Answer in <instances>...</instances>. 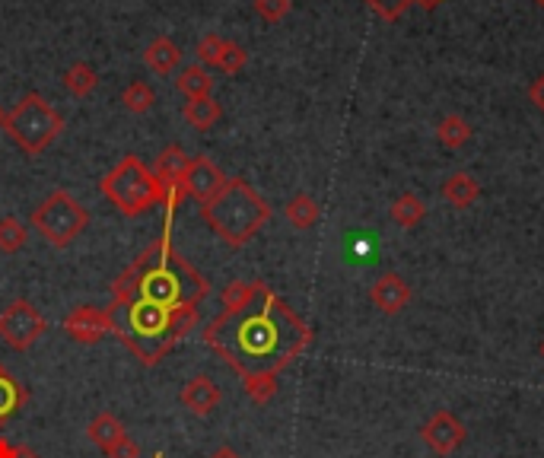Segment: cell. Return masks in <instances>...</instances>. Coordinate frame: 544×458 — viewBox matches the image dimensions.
I'll return each mask as SVG.
<instances>
[{
  "mask_svg": "<svg viewBox=\"0 0 544 458\" xmlns=\"http://www.w3.org/2000/svg\"><path fill=\"white\" fill-rule=\"evenodd\" d=\"M223 309L201 331V341L242 379L255 404L277 395V376L312 344V328L261 280H230Z\"/></svg>",
  "mask_w": 544,
  "mask_h": 458,
  "instance_id": "1",
  "label": "cell"
},
{
  "mask_svg": "<svg viewBox=\"0 0 544 458\" xmlns=\"http://www.w3.org/2000/svg\"><path fill=\"white\" fill-rule=\"evenodd\" d=\"M172 210L175 204H166V223L160 239L150 242L137 255V261L118 274V280L112 284L115 303H137L163 312H185L204 303V296L210 293V280L172 249Z\"/></svg>",
  "mask_w": 544,
  "mask_h": 458,
  "instance_id": "2",
  "label": "cell"
},
{
  "mask_svg": "<svg viewBox=\"0 0 544 458\" xmlns=\"http://www.w3.org/2000/svg\"><path fill=\"white\" fill-rule=\"evenodd\" d=\"M201 217L230 249H242L271 220V204L245 179H226L220 195L201 204Z\"/></svg>",
  "mask_w": 544,
  "mask_h": 458,
  "instance_id": "3",
  "label": "cell"
},
{
  "mask_svg": "<svg viewBox=\"0 0 544 458\" xmlns=\"http://www.w3.org/2000/svg\"><path fill=\"white\" fill-rule=\"evenodd\" d=\"M99 191L109 204L125 217H144L156 204H169V191L156 179V172L140 160V156L128 153L102 175Z\"/></svg>",
  "mask_w": 544,
  "mask_h": 458,
  "instance_id": "4",
  "label": "cell"
},
{
  "mask_svg": "<svg viewBox=\"0 0 544 458\" xmlns=\"http://www.w3.org/2000/svg\"><path fill=\"white\" fill-rule=\"evenodd\" d=\"M4 131L26 156H42L64 131V118L51 102H45L39 93H26L16 109L7 112Z\"/></svg>",
  "mask_w": 544,
  "mask_h": 458,
  "instance_id": "5",
  "label": "cell"
},
{
  "mask_svg": "<svg viewBox=\"0 0 544 458\" xmlns=\"http://www.w3.org/2000/svg\"><path fill=\"white\" fill-rule=\"evenodd\" d=\"M90 226V210H86L70 191H51V195L32 210V229L55 249H67L83 229Z\"/></svg>",
  "mask_w": 544,
  "mask_h": 458,
  "instance_id": "6",
  "label": "cell"
},
{
  "mask_svg": "<svg viewBox=\"0 0 544 458\" xmlns=\"http://www.w3.org/2000/svg\"><path fill=\"white\" fill-rule=\"evenodd\" d=\"M48 331L45 315L35 309L29 299H16L4 312H0V338H4L13 350H29L42 341Z\"/></svg>",
  "mask_w": 544,
  "mask_h": 458,
  "instance_id": "7",
  "label": "cell"
},
{
  "mask_svg": "<svg viewBox=\"0 0 544 458\" xmlns=\"http://www.w3.org/2000/svg\"><path fill=\"white\" fill-rule=\"evenodd\" d=\"M223 185H226V175L220 172V166L214 160H207V156H191L185 179H182L185 195H191L198 204H207L210 198L220 195Z\"/></svg>",
  "mask_w": 544,
  "mask_h": 458,
  "instance_id": "8",
  "label": "cell"
},
{
  "mask_svg": "<svg viewBox=\"0 0 544 458\" xmlns=\"http://www.w3.org/2000/svg\"><path fill=\"white\" fill-rule=\"evenodd\" d=\"M64 331L70 341L93 347L109 334V315L99 306H74L64 315Z\"/></svg>",
  "mask_w": 544,
  "mask_h": 458,
  "instance_id": "9",
  "label": "cell"
},
{
  "mask_svg": "<svg viewBox=\"0 0 544 458\" xmlns=\"http://www.w3.org/2000/svg\"><path fill=\"white\" fill-rule=\"evenodd\" d=\"M420 436H424V443L436 455H452L465 443V424L452 411H436L427 424L420 427Z\"/></svg>",
  "mask_w": 544,
  "mask_h": 458,
  "instance_id": "10",
  "label": "cell"
},
{
  "mask_svg": "<svg viewBox=\"0 0 544 458\" xmlns=\"http://www.w3.org/2000/svg\"><path fill=\"white\" fill-rule=\"evenodd\" d=\"M370 299H373V306L385 315H398L401 309H405L411 303V287H408V280L395 274V271H385L373 290H370Z\"/></svg>",
  "mask_w": 544,
  "mask_h": 458,
  "instance_id": "11",
  "label": "cell"
},
{
  "mask_svg": "<svg viewBox=\"0 0 544 458\" xmlns=\"http://www.w3.org/2000/svg\"><path fill=\"white\" fill-rule=\"evenodd\" d=\"M220 385L210 379V376H195V379H188L185 382V389L179 395L182 401V408H188L195 417H207V414H214L220 408Z\"/></svg>",
  "mask_w": 544,
  "mask_h": 458,
  "instance_id": "12",
  "label": "cell"
},
{
  "mask_svg": "<svg viewBox=\"0 0 544 458\" xmlns=\"http://www.w3.org/2000/svg\"><path fill=\"white\" fill-rule=\"evenodd\" d=\"M188 163H191V156L179 144H169L160 156H156L153 172H156V179L163 182V188L169 191V198L172 195H185V191H182V179H185Z\"/></svg>",
  "mask_w": 544,
  "mask_h": 458,
  "instance_id": "13",
  "label": "cell"
},
{
  "mask_svg": "<svg viewBox=\"0 0 544 458\" xmlns=\"http://www.w3.org/2000/svg\"><path fill=\"white\" fill-rule=\"evenodd\" d=\"M144 64L153 70V74H160V77H169L179 70L182 64V51L179 45H175L172 39H166V35H160V39H153L144 51Z\"/></svg>",
  "mask_w": 544,
  "mask_h": 458,
  "instance_id": "14",
  "label": "cell"
},
{
  "mask_svg": "<svg viewBox=\"0 0 544 458\" xmlns=\"http://www.w3.org/2000/svg\"><path fill=\"white\" fill-rule=\"evenodd\" d=\"M443 198L455 207V210H465L481 198V185L471 172H452L449 179L443 182Z\"/></svg>",
  "mask_w": 544,
  "mask_h": 458,
  "instance_id": "15",
  "label": "cell"
},
{
  "mask_svg": "<svg viewBox=\"0 0 544 458\" xmlns=\"http://www.w3.org/2000/svg\"><path fill=\"white\" fill-rule=\"evenodd\" d=\"M128 430L121 427V420L109 411H102L90 420V427H86V436H90V443L102 452H109L121 436H125Z\"/></svg>",
  "mask_w": 544,
  "mask_h": 458,
  "instance_id": "16",
  "label": "cell"
},
{
  "mask_svg": "<svg viewBox=\"0 0 544 458\" xmlns=\"http://www.w3.org/2000/svg\"><path fill=\"white\" fill-rule=\"evenodd\" d=\"M182 115L195 131H210V128H217V121L223 118V109L214 96H204V99H188Z\"/></svg>",
  "mask_w": 544,
  "mask_h": 458,
  "instance_id": "17",
  "label": "cell"
},
{
  "mask_svg": "<svg viewBox=\"0 0 544 458\" xmlns=\"http://www.w3.org/2000/svg\"><path fill=\"white\" fill-rule=\"evenodd\" d=\"M26 398H29V392L7 373L4 366H0V427L16 417V411L23 408Z\"/></svg>",
  "mask_w": 544,
  "mask_h": 458,
  "instance_id": "18",
  "label": "cell"
},
{
  "mask_svg": "<svg viewBox=\"0 0 544 458\" xmlns=\"http://www.w3.org/2000/svg\"><path fill=\"white\" fill-rule=\"evenodd\" d=\"M175 90L185 93L188 99H204L214 90V77L207 74V67L201 64H188L179 70V77H175Z\"/></svg>",
  "mask_w": 544,
  "mask_h": 458,
  "instance_id": "19",
  "label": "cell"
},
{
  "mask_svg": "<svg viewBox=\"0 0 544 458\" xmlns=\"http://www.w3.org/2000/svg\"><path fill=\"white\" fill-rule=\"evenodd\" d=\"M284 217H287L296 229H312L315 223H319V217H322V207H319V201H315L312 195L300 191V195H293V198L287 201Z\"/></svg>",
  "mask_w": 544,
  "mask_h": 458,
  "instance_id": "20",
  "label": "cell"
},
{
  "mask_svg": "<svg viewBox=\"0 0 544 458\" xmlns=\"http://www.w3.org/2000/svg\"><path fill=\"white\" fill-rule=\"evenodd\" d=\"M389 214L398 226H405V229H414L420 220L427 217V204L420 195H414V191H405V195H398L389 207Z\"/></svg>",
  "mask_w": 544,
  "mask_h": 458,
  "instance_id": "21",
  "label": "cell"
},
{
  "mask_svg": "<svg viewBox=\"0 0 544 458\" xmlns=\"http://www.w3.org/2000/svg\"><path fill=\"white\" fill-rule=\"evenodd\" d=\"M96 83H99L96 67L83 64V61L70 64V67H67V74H64V90H67L70 96H77V99H86V96H90V93L96 90Z\"/></svg>",
  "mask_w": 544,
  "mask_h": 458,
  "instance_id": "22",
  "label": "cell"
},
{
  "mask_svg": "<svg viewBox=\"0 0 544 458\" xmlns=\"http://www.w3.org/2000/svg\"><path fill=\"white\" fill-rule=\"evenodd\" d=\"M436 140H440L443 147L449 150H459L465 147L468 140H471V125H468V118L462 115H446L440 125H436Z\"/></svg>",
  "mask_w": 544,
  "mask_h": 458,
  "instance_id": "23",
  "label": "cell"
},
{
  "mask_svg": "<svg viewBox=\"0 0 544 458\" xmlns=\"http://www.w3.org/2000/svg\"><path fill=\"white\" fill-rule=\"evenodd\" d=\"M29 242V229L23 220L16 217H0V252L4 255H16L23 252Z\"/></svg>",
  "mask_w": 544,
  "mask_h": 458,
  "instance_id": "24",
  "label": "cell"
},
{
  "mask_svg": "<svg viewBox=\"0 0 544 458\" xmlns=\"http://www.w3.org/2000/svg\"><path fill=\"white\" fill-rule=\"evenodd\" d=\"M121 105H125V112H131V115H144L156 105V93L144 80H134L121 90Z\"/></svg>",
  "mask_w": 544,
  "mask_h": 458,
  "instance_id": "25",
  "label": "cell"
},
{
  "mask_svg": "<svg viewBox=\"0 0 544 458\" xmlns=\"http://www.w3.org/2000/svg\"><path fill=\"white\" fill-rule=\"evenodd\" d=\"M249 64V51H245L239 42H223V48H220V55H217V70H223V74H230V77H236V74H242V67Z\"/></svg>",
  "mask_w": 544,
  "mask_h": 458,
  "instance_id": "26",
  "label": "cell"
},
{
  "mask_svg": "<svg viewBox=\"0 0 544 458\" xmlns=\"http://www.w3.org/2000/svg\"><path fill=\"white\" fill-rule=\"evenodd\" d=\"M220 48H223V39H220V35L207 32L204 39L195 45V58H198V64H201V67H214V64H217V55H220Z\"/></svg>",
  "mask_w": 544,
  "mask_h": 458,
  "instance_id": "27",
  "label": "cell"
},
{
  "mask_svg": "<svg viewBox=\"0 0 544 458\" xmlns=\"http://www.w3.org/2000/svg\"><path fill=\"white\" fill-rule=\"evenodd\" d=\"M290 7H293V0H255V13L265 23H280L290 13Z\"/></svg>",
  "mask_w": 544,
  "mask_h": 458,
  "instance_id": "28",
  "label": "cell"
},
{
  "mask_svg": "<svg viewBox=\"0 0 544 458\" xmlns=\"http://www.w3.org/2000/svg\"><path fill=\"white\" fill-rule=\"evenodd\" d=\"M366 4H370L382 20H398V16H405V10L420 4V0H366Z\"/></svg>",
  "mask_w": 544,
  "mask_h": 458,
  "instance_id": "29",
  "label": "cell"
},
{
  "mask_svg": "<svg viewBox=\"0 0 544 458\" xmlns=\"http://www.w3.org/2000/svg\"><path fill=\"white\" fill-rule=\"evenodd\" d=\"M105 455H109V458H140V446L125 433V436H121L118 443H115L109 452H105Z\"/></svg>",
  "mask_w": 544,
  "mask_h": 458,
  "instance_id": "30",
  "label": "cell"
},
{
  "mask_svg": "<svg viewBox=\"0 0 544 458\" xmlns=\"http://www.w3.org/2000/svg\"><path fill=\"white\" fill-rule=\"evenodd\" d=\"M529 102L544 115V74H538V77L532 80V86H529Z\"/></svg>",
  "mask_w": 544,
  "mask_h": 458,
  "instance_id": "31",
  "label": "cell"
},
{
  "mask_svg": "<svg viewBox=\"0 0 544 458\" xmlns=\"http://www.w3.org/2000/svg\"><path fill=\"white\" fill-rule=\"evenodd\" d=\"M16 452H20V446H13L7 436H0V458H16Z\"/></svg>",
  "mask_w": 544,
  "mask_h": 458,
  "instance_id": "32",
  "label": "cell"
},
{
  "mask_svg": "<svg viewBox=\"0 0 544 458\" xmlns=\"http://www.w3.org/2000/svg\"><path fill=\"white\" fill-rule=\"evenodd\" d=\"M210 458H242V455H239L236 449H230V446H220V449H217L214 455H210Z\"/></svg>",
  "mask_w": 544,
  "mask_h": 458,
  "instance_id": "33",
  "label": "cell"
},
{
  "mask_svg": "<svg viewBox=\"0 0 544 458\" xmlns=\"http://www.w3.org/2000/svg\"><path fill=\"white\" fill-rule=\"evenodd\" d=\"M16 458H39V452H35V449H26V446H20V452H16Z\"/></svg>",
  "mask_w": 544,
  "mask_h": 458,
  "instance_id": "34",
  "label": "cell"
},
{
  "mask_svg": "<svg viewBox=\"0 0 544 458\" xmlns=\"http://www.w3.org/2000/svg\"><path fill=\"white\" fill-rule=\"evenodd\" d=\"M4 121H7V112H4V109H0V128H4Z\"/></svg>",
  "mask_w": 544,
  "mask_h": 458,
  "instance_id": "35",
  "label": "cell"
},
{
  "mask_svg": "<svg viewBox=\"0 0 544 458\" xmlns=\"http://www.w3.org/2000/svg\"><path fill=\"white\" fill-rule=\"evenodd\" d=\"M153 458H166V455H163V452H156V455H153Z\"/></svg>",
  "mask_w": 544,
  "mask_h": 458,
  "instance_id": "36",
  "label": "cell"
},
{
  "mask_svg": "<svg viewBox=\"0 0 544 458\" xmlns=\"http://www.w3.org/2000/svg\"><path fill=\"white\" fill-rule=\"evenodd\" d=\"M538 350H541V357H544V341H541V347H538Z\"/></svg>",
  "mask_w": 544,
  "mask_h": 458,
  "instance_id": "37",
  "label": "cell"
},
{
  "mask_svg": "<svg viewBox=\"0 0 544 458\" xmlns=\"http://www.w3.org/2000/svg\"><path fill=\"white\" fill-rule=\"evenodd\" d=\"M535 4H538V7H544V0H535Z\"/></svg>",
  "mask_w": 544,
  "mask_h": 458,
  "instance_id": "38",
  "label": "cell"
}]
</instances>
